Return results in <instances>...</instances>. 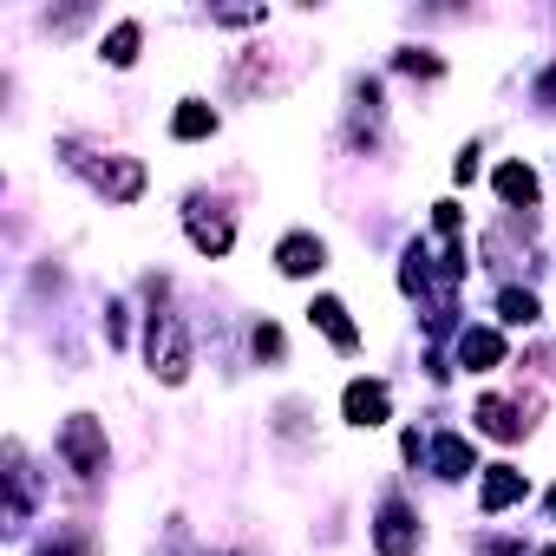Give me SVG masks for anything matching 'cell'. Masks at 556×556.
<instances>
[{
  "label": "cell",
  "instance_id": "7c38bea8",
  "mask_svg": "<svg viewBox=\"0 0 556 556\" xmlns=\"http://www.w3.org/2000/svg\"><path fill=\"white\" fill-rule=\"evenodd\" d=\"M478 426H484L491 439H517L530 419H517V406H510V400H484V406H478Z\"/></svg>",
  "mask_w": 556,
  "mask_h": 556
},
{
  "label": "cell",
  "instance_id": "4fadbf2b",
  "mask_svg": "<svg viewBox=\"0 0 556 556\" xmlns=\"http://www.w3.org/2000/svg\"><path fill=\"white\" fill-rule=\"evenodd\" d=\"M432 465H439V478H465L471 471V445L458 432H445V439H432Z\"/></svg>",
  "mask_w": 556,
  "mask_h": 556
},
{
  "label": "cell",
  "instance_id": "6da1fadb",
  "mask_svg": "<svg viewBox=\"0 0 556 556\" xmlns=\"http://www.w3.org/2000/svg\"><path fill=\"white\" fill-rule=\"evenodd\" d=\"M66 164L79 170V177H92L112 203H131L138 190H144V164H131V157H105V151H86V144H66Z\"/></svg>",
  "mask_w": 556,
  "mask_h": 556
},
{
  "label": "cell",
  "instance_id": "2e32d148",
  "mask_svg": "<svg viewBox=\"0 0 556 556\" xmlns=\"http://www.w3.org/2000/svg\"><path fill=\"white\" fill-rule=\"evenodd\" d=\"M497 308H504V321H510V328H530V321H536V295H523V289H504V295H497Z\"/></svg>",
  "mask_w": 556,
  "mask_h": 556
},
{
  "label": "cell",
  "instance_id": "3957f363",
  "mask_svg": "<svg viewBox=\"0 0 556 556\" xmlns=\"http://www.w3.org/2000/svg\"><path fill=\"white\" fill-rule=\"evenodd\" d=\"M60 452H66V465H73L79 478H99V471H105V432H99V419H92V413H73V419L60 426Z\"/></svg>",
  "mask_w": 556,
  "mask_h": 556
},
{
  "label": "cell",
  "instance_id": "52a82bcc",
  "mask_svg": "<svg viewBox=\"0 0 556 556\" xmlns=\"http://www.w3.org/2000/svg\"><path fill=\"white\" fill-rule=\"evenodd\" d=\"M308 315H315V328H321V334H328V341H334L341 354H348V348H361V334H354V321H348V308H341L334 295H321V302H315Z\"/></svg>",
  "mask_w": 556,
  "mask_h": 556
},
{
  "label": "cell",
  "instance_id": "9c48e42d",
  "mask_svg": "<svg viewBox=\"0 0 556 556\" xmlns=\"http://www.w3.org/2000/svg\"><path fill=\"white\" fill-rule=\"evenodd\" d=\"M523 491H530V484H523V471H510V465H491L478 497H484V510H504V504H517Z\"/></svg>",
  "mask_w": 556,
  "mask_h": 556
},
{
  "label": "cell",
  "instance_id": "30bf717a",
  "mask_svg": "<svg viewBox=\"0 0 556 556\" xmlns=\"http://www.w3.org/2000/svg\"><path fill=\"white\" fill-rule=\"evenodd\" d=\"M497 197L530 210V203H536V170H530V164H504V170H497Z\"/></svg>",
  "mask_w": 556,
  "mask_h": 556
},
{
  "label": "cell",
  "instance_id": "ac0fdd59",
  "mask_svg": "<svg viewBox=\"0 0 556 556\" xmlns=\"http://www.w3.org/2000/svg\"><path fill=\"white\" fill-rule=\"evenodd\" d=\"M536 556H556V543H549V549H536Z\"/></svg>",
  "mask_w": 556,
  "mask_h": 556
},
{
  "label": "cell",
  "instance_id": "8fae6325",
  "mask_svg": "<svg viewBox=\"0 0 556 556\" xmlns=\"http://www.w3.org/2000/svg\"><path fill=\"white\" fill-rule=\"evenodd\" d=\"M190 242H197L203 255H223V249H229V223H223V216H203V203H197V210H190Z\"/></svg>",
  "mask_w": 556,
  "mask_h": 556
},
{
  "label": "cell",
  "instance_id": "ba28073f",
  "mask_svg": "<svg viewBox=\"0 0 556 556\" xmlns=\"http://www.w3.org/2000/svg\"><path fill=\"white\" fill-rule=\"evenodd\" d=\"M458 361H465L471 374H491V367L504 361V341H497L491 328H471V334H458Z\"/></svg>",
  "mask_w": 556,
  "mask_h": 556
},
{
  "label": "cell",
  "instance_id": "5b68a950",
  "mask_svg": "<svg viewBox=\"0 0 556 556\" xmlns=\"http://www.w3.org/2000/svg\"><path fill=\"white\" fill-rule=\"evenodd\" d=\"M341 406H348V419H354V426H380V419L393 413V400H387V387H380V380H354Z\"/></svg>",
  "mask_w": 556,
  "mask_h": 556
},
{
  "label": "cell",
  "instance_id": "277c9868",
  "mask_svg": "<svg viewBox=\"0 0 556 556\" xmlns=\"http://www.w3.org/2000/svg\"><path fill=\"white\" fill-rule=\"evenodd\" d=\"M374 543H380V556H413V549H419V517L393 497V504L380 510V523H374Z\"/></svg>",
  "mask_w": 556,
  "mask_h": 556
},
{
  "label": "cell",
  "instance_id": "5bb4252c",
  "mask_svg": "<svg viewBox=\"0 0 556 556\" xmlns=\"http://www.w3.org/2000/svg\"><path fill=\"white\" fill-rule=\"evenodd\" d=\"M170 131H177V138H210V131H216V112L197 105V99H184V112L170 118Z\"/></svg>",
  "mask_w": 556,
  "mask_h": 556
},
{
  "label": "cell",
  "instance_id": "d6986e66",
  "mask_svg": "<svg viewBox=\"0 0 556 556\" xmlns=\"http://www.w3.org/2000/svg\"><path fill=\"white\" fill-rule=\"evenodd\" d=\"M549 504H556V497H549Z\"/></svg>",
  "mask_w": 556,
  "mask_h": 556
},
{
  "label": "cell",
  "instance_id": "7a4b0ae2",
  "mask_svg": "<svg viewBox=\"0 0 556 556\" xmlns=\"http://www.w3.org/2000/svg\"><path fill=\"white\" fill-rule=\"evenodd\" d=\"M151 374L170 380V387L190 374V334H184L177 315H151Z\"/></svg>",
  "mask_w": 556,
  "mask_h": 556
},
{
  "label": "cell",
  "instance_id": "e0dca14e",
  "mask_svg": "<svg viewBox=\"0 0 556 556\" xmlns=\"http://www.w3.org/2000/svg\"><path fill=\"white\" fill-rule=\"evenodd\" d=\"M255 354H282V334H275V328H255Z\"/></svg>",
  "mask_w": 556,
  "mask_h": 556
},
{
  "label": "cell",
  "instance_id": "8992f818",
  "mask_svg": "<svg viewBox=\"0 0 556 556\" xmlns=\"http://www.w3.org/2000/svg\"><path fill=\"white\" fill-rule=\"evenodd\" d=\"M321 262H328V249L315 236H289L282 249H275V268H282V275H315Z\"/></svg>",
  "mask_w": 556,
  "mask_h": 556
},
{
  "label": "cell",
  "instance_id": "9a60e30c",
  "mask_svg": "<svg viewBox=\"0 0 556 556\" xmlns=\"http://www.w3.org/2000/svg\"><path fill=\"white\" fill-rule=\"evenodd\" d=\"M105 60H112V66H131V60H138V21L112 27V40H105Z\"/></svg>",
  "mask_w": 556,
  "mask_h": 556
}]
</instances>
